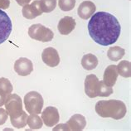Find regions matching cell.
I'll return each mask as SVG.
<instances>
[{"label": "cell", "instance_id": "3", "mask_svg": "<svg viewBox=\"0 0 131 131\" xmlns=\"http://www.w3.org/2000/svg\"><path fill=\"white\" fill-rule=\"evenodd\" d=\"M24 105L29 114L38 115L42 112L44 105L43 98L41 94L37 91H30L24 96Z\"/></svg>", "mask_w": 131, "mask_h": 131}, {"label": "cell", "instance_id": "17", "mask_svg": "<svg viewBox=\"0 0 131 131\" xmlns=\"http://www.w3.org/2000/svg\"><path fill=\"white\" fill-rule=\"evenodd\" d=\"M125 51L124 48L119 46H115L113 47H110L107 52V56L110 61H117L121 59L125 56Z\"/></svg>", "mask_w": 131, "mask_h": 131}, {"label": "cell", "instance_id": "29", "mask_svg": "<svg viewBox=\"0 0 131 131\" xmlns=\"http://www.w3.org/2000/svg\"><path fill=\"white\" fill-rule=\"evenodd\" d=\"M15 1L18 3L20 6H24L26 4H28L32 0H15Z\"/></svg>", "mask_w": 131, "mask_h": 131}, {"label": "cell", "instance_id": "10", "mask_svg": "<svg viewBox=\"0 0 131 131\" xmlns=\"http://www.w3.org/2000/svg\"><path fill=\"white\" fill-rule=\"evenodd\" d=\"M43 62L50 67H55L60 63V57L57 51L53 47L45 48L42 54Z\"/></svg>", "mask_w": 131, "mask_h": 131}, {"label": "cell", "instance_id": "12", "mask_svg": "<svg viewBox=\"0 0 131 131\" xmlns=\"http://www.w3.org/2000/svg\"><path fill=\"white\" fill-rule=\"evenodd\" d=\"M75 25H77V23L72 17L66 16L58 23L57 29L61 35H68L75 29Z\"/></svg>", "mask_w": 131, "mask_h": 131}, {"label": "cell", "instance_id": "24", "mask_svg": "<svg viewBox=\"0 0 131 131\" xmlns=\"http://www.w3.org/2000/svg\"><path fill=\"white\" fill-rule=\"evenodd\" d=\"M0 89H2L3 91H6L8 94H11L13 91V85L11 82L5 77H1L0 78Z\"/></svg>", "mask_w": 131, "mask_h": 131}, {"label": "cell", "instance_id": "25", "mask_svg": "<svg viewBox=\"0 0 131 131\" xmlns=\"http://www.w3.org/2000/svg\"><path fill=\"white\" fill-rule=\"evenodd\" d=\"M8 112L6 111L5 109L0 108V125H3V124H5V122L8 119Z\"/></svg>", "mask_w": 131, "mask_h": 131}, {"label": "cell", "instance_id": "11", "mask_svg": "<svg viewBox=\"0 0 131 131\" xmlns=\"http://www.w3.org/2000/svg\"><path fill=\"white\" fill-rule=\"evenodd\" d=\"M23 16L27 19H33L42 14L40 0H35L31 4H26L23 8Z\"/></svg>", "mask_w": 131, "mask_h": 131}, {"label": "cell", "instance_id": "8", "mask_svg": "<svg viewBox=\"0 0 131 131\" xmlns=\"http://www.w3.org/2000/svg\"><path fill=\"white\" fill-rule=\"evenodd\" d=\"M42 119L47 127H52L57 125L60 119L58 110L54 106H48L42 113Z\"/></svg>", "mask_w": 131, "mask_h": 131}, {"label": "cell", "instance_id": "4", "mask_svg": "<svg viewBox=\"0 0 131 131\" xmlns=\"http://www.w3.org/2000/svg\"><path fill=\"white\" fill-rule=\"evenodd\" d=\"M4 105L10 120L18 118L24 112L23 110V101L17 94H10L6 100Z\"/></svg>", "mask_w": 131, "mask_h": 131}, {"label": "cell", "instance_id": "21", "mask_svg": "<svg viewBox=\"0 0 131 131\" xmlns=\"http://www.w3.org/2000/svg\"><path fill=\"white\" fill-rule=\"evenodd\" d=\"M27 113L24 111L23 115L21 116H19L18 118L12 119L11 124L13 127H15L17 129H22L27 125Z\"/></svg>", "mask_w": 131, "mask_h": 131}, {"label": "cell", "instance_id": "18", "mask_svg": "<svg viewBox=\"0 0 131 131\" xmlns=\"http://www.w3.org/2000/svg\"><path fill=\"white\" fill-rule=\"evenodd\" d=\"M119 75L123 77L129 78L131 77V63L130 61L125 60L120 61V62L116 66Z\"/></svg>", "mask_w": 131, "mask_h": 131}, {"label": "cell", "instance_id": "7", "mask_svg": "<svg viewBox=\"0 0 131 131\" xmlns=\"http://www.w3.org/2000/svg\"><path fill=\"white\" fill-rule=\"evenodd\" d=\"M85 92L90 98H95L98 96L101 81L94 74L88 75L85 80Z\"/></svg>", "mask_w": 131, "mask_h": 131}, {"label": "cell", "instance_id": "19", "mask_svg": "<svg viewBox=\"0 0 131 131\" xmlns=\"http://www.w3.org/2000/svg\"><path fill=\"white\" fill-rule=\"evenodd\" d=\"M27 124L28 125L31 129H39L42 127L43 121L41 119V117L36 114H31L27 117Z\"/></svg>", "mask_w": 131, "mask_h": 131}, {"label": "cell", "instance_id": "28", "mask_svg": "<svg viewBox=\"0 0 131 131\" xmlns=\"http://www.w3.org/2000/svg\"><path fill=\"white\" fill-rule=\"evenodd\" d=\"M57 131V130H69L67 124H61V125H57V127L53 128V131Z\"/></svg>", "mask_w": 131, "mask_h": 131}, {"label": "cell", "instance_id": "2", "mask_svg": "<svg viewBox=\"0 0 131 131\" xmlns=\"http://www.w3.org/2000/svg\"><path fill=\"white\" fill-rule=\"evenodd\" d=\"M95 111L103 118L120 119L125 116L127 109L125 104L118 100L100 101L95 104Z\"/></svg>", "mask_w": 131, "mask_h": 131}, {"label": "cell", "instance_id": "5", "mask_svg": "<svg viewBox=\"0 0 131 131\" xmlns=\"http://www.w3.org/2000/svg\"><path fill=\"white\" fill-rule=\"evenodd\" d=\"M28 35L31 38L34 40L42 42H48L52 40L54 33L50 28L40 23H37L32 24L28 28Z\"/></svg>", "mask_w": 131, "mask_h": 131}, {"label": "cell", "instance_id": "27", "mask_svg": "<svg viewBox=\"0 0 131 131\" xmlns=\"http://www.w3.org/2000/svg\"><path fill=\"white\" fill-rule=\"evenodd\" d=\"M10 6V0H0V9H7Z\"/></svg>", "mask_w": 131, "mask_h": 131}, {"label": "cell", "instance_id": "23", "mask_svg": "<svg viewBox=\"0 0 131 131\" xmlns=\"http://www.w3.org/2000/svg\"><path fill=\"white\" fill-rule=\"evenodd\" d=\"M111 94H113V89L112 87L108 86L104 84L103 81H101V86L99 89L98 96H102V97H108Z\"/></svg>", "mask_w": 131, "mask_h": 131}, {"label": "cell", "instance_id": "13", "mask_svg": "<svg viewBox=\"0 0 131 131\" xmlns=\"http://www.w3.org/2000/svg\"><path fill=\"white\" fill-rule=\"evenodd\" d=\"M96 7L95 3L91 1H84L78 7L77 13L81 18L87 20L94 14Z\"/></svg>", "mask_w": 131, "mask_h": 131}, {"label": "cell", "instance_id": "15", "mask_svg": "<svg viewBox=\"0 0 131 131\" xmlns=\"http://www.w3.org/2000/svg\"><path fill=\"white\" fill-rule=\"evenodd\" d=\"M67 124L68 125L69 130L81 131L85 129V125H86V120L83 115L77 114V115H72Z\"/></svg>", "mask_w": 131, "mask_h": 131}, {"label": "cell", "instance_id": "16", "mask_svg": "<svg viewBox=\"0 0 131 131\" xmlns=\"http://www.w3.org/2000/svg\"><path fill=\"white\" fill-rule=\"evenodd\" d=\"M81 65L84 69L87 71H91L95 69L98 66V58L94 54L89 53L85 54L82 57Z\"/></svg>", "mask_w": 131, "mask_h": 131}, {"label": "cell", "instance_id": "6", "mask_svg": "<svg viewBox=\"0 0 131 131\" xmlns=\"http://www.w3.org/2000/svg\"><path fill=\"white\" fill-rule=\"evenodd\" d=\"M13 24L9 16L0 9V44L8 40L12 32Z\"/></svg>", "mask_w": 131, "mask_h": 131}, {"label": "cell", "instance_id": "14", "mask_svg": "<svg viewBox=\"0 0 131 131\" xmlns=\"http://www.w3.org/2000/svg\"><path fill=\"white\" fill-rule=\"evenodd\" d=\"M118 71L115 65H110L106 67L103 75V82L108 86L112 87L116 83L117 78H118Z\"/></svg>", "mask_w": 131, "mask_h": 131}, {"label": "cell", "instance_id": "1", "mask_svg": "<svg viewBox=\"0 0 131 131\" xmlns=\"http://www.w3.org/2000/svg\"><path fill=\"white\" fill-rule=\"evenodd\" d=\"M88 31L90 36L96 43L109 46L118 40L121 27L114 15L106 12H98L91 17Z\"/></svg>", "mask_w": 131, "mask_h": 131}, {"label": "cell", "instance_id": "20", "mask_svg": "<svg viewBox=\"0 0 131 131\" xmlns=\"http://www.w3.org/2000/svg\"><path fill=\"white\" fill-rule=\"evenodd\" d=\"M40 5L42 13H51L56 8L57 0H40Z\"/></svg>", "mask_w": 131, "mask_h": 131}, {"label": "cell", "instance_id": "9", "mask_svg": "<svg viewBox=\"0 0 131 131\" xmlns=\"http://www.w3.org/2000/svg\"><path fill=\"white\" fill-rule=\"evenodd\" d=\"M14 71L18 75L26 77L30 75L33 71V64L31 60L26 57H21L15 61Z\"/></svg>", "mask_w": 131, "mask_h": 131}, {"label": "cell", "instance_id": "26", "mask_svg": "<svg viewBox=\"0 0 131 131\" xmlns=\"http://www.w3.org/2000/svg\"><path fill=\"white\" fill-rule=\"evenodd\" d=\"M9 95L10 94H8V93H7L6 91H3L2 89H0V107H2V106L4 105L6 100Z\"/></svg>", "mask_w": 131, "mask_h": 131}, {"label": "cell", "instance_id": "22", "mask_svg": "<svg viewBox=\"0 0 131 131\" xmlns=\"http://www.w3.org/2000/svg\"><path fill=\"white\" fill-rule=\"evenodd\" d=\"M59 8L64 12L72 10L75 6V0H58Z\"/></svg>", "mask_w": 131, "mask_h": 131}]
</instances>
